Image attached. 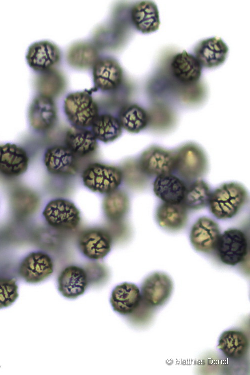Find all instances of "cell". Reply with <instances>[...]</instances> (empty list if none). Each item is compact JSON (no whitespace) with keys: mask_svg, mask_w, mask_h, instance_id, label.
Wrapping results in <instances>:
<instances>
[{"mask_svg":"<svg viewBox=\"0 0 250 375\" xmlns=\"http://www.w3.org/2000/svg\"><path fill=\"white\" fill-rule=\"evenodd\" d=\"M186 188L181 179L172 174L157 176L154 183L155 194L164 202L170 204L183 202Z\"/></svg>","mask_w":250,"mask_h":375,"instance_id":"cell-20","label":"cell"},{"mask_svg":"<svg viewBox=\"0 0 250 375\" xmlns=\"http://www.w3.org/2000/svg\"><path fill=\"white\" fill-rule=\"evenodd\" d=\"M220 235L218 224L204 216L199 218L192 228L190 240L196 250L210 253L215 250Z\"/></svg>","mask_w":250,"mask_h":375,"instance_id":"cell-13","label":"cell"},{"mask_svg":"<svg viewBox=\"0 0 250 375\" xmlns=\"http://www.w3.org/2000/svg\"><path fill=\"white\" fill-rule=\"evenodd\" d=\"M44 164L50 174L62 178L74 176L79 169L78 158L62 146H52L46 150Z\"/></svg>","mask_w":250,"mask_h":375,"instance_id":"cell-9","label":"cell"},{"mask_svg":"<svg viewBox=\"0 0 250 375\" xmlns=\"http://www.w3.org/2000/svg\"><path fill=\"white\" fill-rule=\"evenodd\" d=\"M215 250L224 264L235 266L243 262L248 252V242L241 230L231 228L220 235Z\"/></svg>","mask_w":250,"mask_h":375,"instance_id":"cell-6","label":"cell"},{"mask_svg":"<svg viewBox=\"0 0 250 375\" xmlns=\"http://www.w3.org/2000/svg\"><path fill=\"white\" fill-rule=\"evenodd\" d=\"M148 124L157 130L170 128L174 124V118L172 114L166 109L154 108L148 113Z\"/></svg>","mask_w":250,"mask_h":375,"instance_id":"cell-34","label":"cell"},{"mask_svg":"<svg viewBox=\"0 0 250 375\" xmlns=\"http://www.w3.org/2000/svg\"><path fill=\"white\" fill-rule=\"evenodd\" d=\"M113 237L108 230L92 228L83 230L78 238V246L82 254L92 260L104 259L110 252Z\"/></svg>","mask_w":250,"mask_h":375,"instance_id":"cell-7","label":"cell"},{"mask_svg":"<svg viewBox=\"0 0 250 375\" xmlns=\"http://www.w3.org/2000/svg\"><path fill=\"white\" fill-rule=\"evenodd\" d=\"M211 193L207 183L196 180L187 187L183 202L188 210L202 209L208 205Z\"/></svg>","mask_w":250,"mask_h":375,"instance_id":"cell-30","label":"cell"},{"mask_svg":"<svg viewBox=\"0 0 250 375\" xmlns=\"http://www.w3.org/2000/svg\"><path fill=\"white\" fill-rule=\"evenodd\" d=\"M142 302L140 290L135 284L124 282L113 290L110 302L114 312L124 316L134 313Z\"/></svg>","mask_w":250,"mask_h":375,"instance_id":"cell-17","label":"cell"},{"mask_svg":"<svg viewBox=\"0 0 250 375\" xmlns=\"http://www.w3.org/2000/svg\"><path fill=\"white\" fill-rule=\"evenodd\" d=\"M131 20L136 28L143 34L157 31L160 24L158 6L152 1H142L135 4L132 9Z\"/></svg>","mask_w":250,"mask_h":375,"instance_id":"cell-21","label":"cell"},{"mask_svg":"<svg viewBox=\"0 0 250 375\" xmlns=\"http://www.w3.org/2000/svg\"><path fill=\"white\" fill-rule=\"evenodd\" d=\"M60 52L54 44L42 41L32 44L26 56L29 66L37 72H44L58 63Z\"/></svg>","mask_w":250,"mask_h":375,"instance_id":"cell-18","label":"cell"},{"mask_svg":"<svg viewBox=\"0 0 250 375\" xmlns=\"http://www.w3.org/2000/svg\"><path fill=\"white\" fill-rule=\"evenodd\" d=\"M30 126L38 132H48L58 120L56 106L52 98L40 94L32 100L28 111Z\"/></svg>","mask_w":250,"mask_h":375,"instance_id":"cell-10","label":"cell"},{"mask_svg":"<svg viewBox=\"0 0 250 375\" xmlns=\"http://www.w3.org/2000/svg\"><path fill=\"white\" fill-rule=\"evenodd\" d=\"M54 272V263L47 254L32 252L26 256L18 267L19 276L30 284H40L50 277Z\"/></svg>","mask_w":250,"mask_h":375,"instance_id":"cell-8","label":"cell"},{"mask_svg":"<svg viewBox=\"0 0 250 375\" xmlns=\"http://www.w3.org/2000/svg\"><path fill=\"white\" fill-rule=\"evenodd\" d=\"M138 162L142 171L148 176L170 174L175 170V153L152 146L142 154Z\"/></svg>","mask_w":250,"mask_h":375,"instance_id":"cell-11","label":"cell"},{"mask_svg":"<svg viewBox=\"0 0 250 375\" xmlns=\"http://www.w3.org/2000/svg\"><path fill=\"white\" fill-rule=\"evenodd\" d=\"M188 210L184 202L174 204L164 202L157 208L156 220L160 226L166 230H180L187 223Z\"/></svg>","mask_w":250,"mask_h":375,"instance_id":"cell-24","label":"cell"},{"mask_svg":"<svg viewBox=\"0 0 250 375\" xmlns=\"http://www.w3.org/2000/svg\"><path fill=\"white\" fill-rule=\"evenodd\" d=\"M82 178L84 186L90 190L107 194L118 190L122 182L123 174L118 167L93 163L85 168Z\"/></svg>","mask_w":250,"mask_h":375,"instance_id":"cell-2","label":"cell"},{"mask_svg":"<svg viewBox=\"0 0 250 375\" xmlns=\"http://www.w3.org/2000/svg\"><path fill=\"white\" fill-rule=\"evenodd\" d=\"M90 280L86 270L78 266L66 267L58 278V288L64 298L74 300L83 295L88 286Z\"/></svg>","mask_w":250,"mask_h":375,"instance_id":"cell-14","label":"cell"},{"mask_svg":"<svg viewBox=\"0 0 250 375\" xmlns=\"http://www.w3.org/2000/svg\"><path fill=\"white\" fill-rule=\"evenodd\" d=\"M118 120L122 128L132 134L140 132L148 124V112L136 104L123 107L120 112Z\"/></svg>","mask_w":250,"mask_h":375,"instance_id":"cell-29","label":"cell"},{"mask_svg":"<svg viewBox=\"0 0 250 375\" xmlns=\"http://www.w3.org/2000/svg\"><path fill=\"white\" fill-rule=\"evenodd\" d=\"M122 170L123 179L130 186L139 188L146 184L148 176L142 171L138 162L130 161L126 162L124 165Z\"/></svg>","mask_w":250,"mask_h":375,"instance_id":"cell-33","label":"cell"},{"mask_svg":"<svg viewBox=\"0 0 250 375\" xmlns=\"http://www.w3.org/2000/svg\"><path fill=\"white\" fill-rule=\"evenodd\" d=\"M129 208L128 196L122 190H116L107 194L104 200V214L112 224L122 222L127 215Z\"/></svg>","mask_w":250,"mask_h":375,"instance_id":"cell-26","label":"cell"},{"mask_svg":"<svg viewBox=\"0 0 250 375\" xmlns=\"http://www.w3.org/2000/svg\"><path fill=\"white\" fill-rule=\"evenodd\" d=\"M171 68L174 76L180 82L186 85L196 83L202 75L201 64L194 55L186 51L174 56Z\"/></svg>","mask_w":250,"mask_h":375,"instance_id":"cell-22","label":"cell"},{"mask_svg":"<svg viewBox=\"0 0 250 375\" xmlns=\"http://www.w3.org/2000/svg\"><path fill=\"white\" fill-rule=\"evenodd\" d=\"M95 86L104 92L117 90L123 79V72L118 62L112 58L98 60L94 66Z\"/></svg>","mask_w":250,"mask_h":375,"instance_id":"cell-16","label":"cell"},{"mask_svg":"<svg viewBox=\"0 0 250 375\" xmlns=\"http://www.w3.org/2000/svg\"><path fill=\"white\" fill-rule=\"evenodd\" d=\"M18 289L15 279L0 277V309L10 306L16 300Z\"/></svg>","mask_w":250,"mask_h":375,"instance_id":"cell-32","label":"cell"},{"mask_svg":"<svg viewBox=\"0 0 250 375\" xmlns=\"http://www.w3.org/2000/svg\"><path fill=\"white\" fill-rule=\"evenodd\" d=\"M173 282L166 274L154 272L143 282L140 292L142 301L148 306L158 307L164 304L170 296Z\"/></svg>","mask_w":250,"mask_h":375,"instance_id":"cell-12","label":"cell"},{"mask_svg":"<svg viewBox=\"0 0 250 375\" xmlns=\"http://www.w3.org/2000/svg\"><path fill=\"white\" fill-rule=\"evenodd\" d=\"M97 140L86 128L73 127L66 133V147L78 158L88 157L97 149Z\"/></svg>","mask_w":250,"mask_h":375,"instance_id":"cell-23","label":"cell"},{"mask_svg":"<svg viewBox=\"0 0 250 375\" xmlns=\"http://www.w3.org/2000/svg\"><path fill=\"white\" fill-rule=\"evenodd\" d=\"M91 127L96 139L104 143L114 141L122 134L118 119L109 114L99 115Z\"/></svg>","mask_w":250,"mask_h":375,"instance_id":"cell-28","label":"cell"},{"mask_svg":"<svg viewBox=\"0 0 250 375\" xmlns=\"http://www.w3.org/2000/svg\"><path fill=\"white\" fill-rule=\"evenodd\" d=\"M42 214L51 228L64 232L76 230L81 222L80 210L72 202L64 198L50 200Z\"/></svg>","mask_w":250,"mask_h":375,"instance_id":"cell-4","label":"cell"},{"mask_svg":"<svg viewBox=\"0 0 250 375\" xmlns=\"http://www.w3.org/2000/svg\"><path fill=\"white\" fill-rule=\"evenodd\" d=\"M65 114L74 127H91L99 116L98 108L92 96L87 92L70 94L64 103Z\"/></svg>","mask_w":250,"mask_h":375,"instance_id":"cell-3","label":"cell"},{"mask_svg":"<svg viewBox=\"0 0 250 375\" xmlns=\"http://www.w3.org/2000/svg\"><path fill=\"white\" fill-rule=\"evenodd\" d=\"M175 170L184 180L192 181L206 172L208 161L202 150L196 144H186L175 152Z\"/></svg>","mask_w":250,"mask_h":375,"instance_id":"cell-5","label":"cell"},{"mask_svg":"<svg viewBox=\"0 0 250 375\" xmlns=\"http://www.w3.org/2000/svg\"><path fill=\"white\" fill-rule=\"evenodd\" d=\"M248 340L246 334L238 330H230L224 332L220 338L218 348L227 358L240 360L247 353Z\"/></svg>","mask_w":250,"mask_h":375,"instance_id":"cell-25","label":"cell"},{"mask_svg":"<svg viewBox=\"0 0 250 375\" xmlns=\"http://www.w3.org/2000/svg\"><path fill=\"white\" fill-rule=\"evenodd\" d=\"M67 60L69 64L80 70L94 67L98 60V53L92 44L86 42L74 44L69 49Z\"/></svg>","mask_w":250,"mask_h":375,"instance_id":"cell-27","label":"cell"},{"mask_svg":"<svg viewBox=\"0 0 250 375\" xmlns=\"http://www.w3.org/2000/svg\"><path fill=\"white\" fill-rule=\"evenodd\" d=\"M248 198V192L242 185L236 182L226 183L212 192L208 205L216 218L230 219L238 213Z\"/></svg>","mask_w":250,"mask_h":375,"instance_id":"cell-1","label":"cell"},{"mask_svg":"<svg viewBox=\"0 0 250 375\" xmlns=\"http://www.w3.org/2000/svg\"><path fill=\"white\" fill-rule=\"evenodd\" d=\"M228 53V46L218 37L202 41L194 50V56L202 66L207 68H213L223 64L226 59Z\"/></svg>","mask_w":250,"mask_h":375,"instance_id":"cell-19","label":"cell"},{"mask_svg":"<svg viewBox=\"0 0 250 375\" xmlns=\"http://www.w3.org/2000/svg\"><path fill=\"white\" fill-rule=\"evenodd\" d=\"M36 84L40 94L52 98L60 95L66 88L63 76L59 72L52 69L42 72Z\"/></svg>","mask_w":250,"mask_h":375,"instance_id":"cell-31","label":"cell"},{"mask_svg":"<svg viewBox=\"0 0 250 375\" xmlns=\"http://www.w3.org/2000/svg\"><path fill=\"white\" fill-rule=\"evenodd\" d=\"M29 156L26 150L16 144L0 145V174L8 178H16L28 170Z\"/></svg>","mask_w":250,"mask_h":375,"instance_id":"cell-15","label":"cell"}]
</instances>
